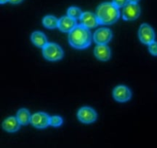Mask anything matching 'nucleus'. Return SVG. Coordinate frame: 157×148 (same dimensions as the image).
I'll return each mask as SVG.
<instances>
[{"instance_id":"nucleus-1","label":"nucleus","mask_w":157,"mask_h":148,"mask_svg":"<svg viewBox=\"0 0 157 148\" xmlns=\"http://www.w3.org/2000/svg\"><path fill=\"white\" fill-rule=\"evenodd\" d=\"M90 29L81 24L77 25L68 33V42L72 47L77 49H84L88 47L92 41Z\"/></svg>"},{"instance_id":"nucleus-2","label":"nucleus","mask_w":157,"mask_h":148,"mask_svg":"<svg viewBox=\"0 0 157 148\" xmlns=\"http://www.w3.org/2000/svg\"><path fill=\"white\" fill-rule=\"evenodd\" d=\"M96 15L99 24L112 25L119 18V8L117 7L113 2H105L98 6L96 9Z\"/></svg>"},{"instance_id":"nucleus-3","label":"nucleus","mask_w":157,"mask_h":148,"mask_svg":"<svg viewBox=\"0 0 157 148\" xmlns=\"http://www.w3.org/2000/svg\"><path fill=\"white\" fill-rule=\"evenodd\" d=\"M43 56L48 61L56 62L64 56V51L61 46L55 43H48L42 48Z\"/></svg>"},{"instance_id":"nucleus-4","label":"nucleus","mask_w":157,"mask_h":148,"mask_svg":"<svg viewBox=\"0 0 157 148\" xmlns=\"http://www.w3.org/2000/svg\"><path fill=\"white\" fill-rule=\"evenodd\" d=\"M78 119L83 123L90 124L94 123L98 119V114L93 108L90 106H83L78 110Z\"/></svg>"},{"instance_id":"nucleus-5","label":"nucleus","mask_w":157,"mask_h":148,"mask_svg":"<svg viewBox=\"0 0 157 148\" xmlns=\"http://www.w3.org/2000/svg\"><path fill=\"white\" fill-rule=\"evenodd\" d=\"M138 35L141 43L148 46L155 41V36H156L153 28L147 23H144L140 26Z\"/></svg>"},{"instance_id":"nucleus-6","label":"nucleus","mask_w":157,"mask_h":148,"mask_svg":"<svg viewBox=\"0 0 157 148\" xmlns=\"http://www.w3.org/2000/svg\"><path fill=\"white\" fill-rule=\"evenodd\" d=\"M141 9L138 3L128 2L123 8L122 16L126 21H133L140 16Z\"/></svg>"},{"instance_id":"nucleus-7","label":"nucleus","mask_w":157,"mask_h":148,"mask_svg":"<svg viewBox=\"0 0 157 148\" xmlns=\"http://www.w3.org/2000/svg\"><path fill=\"white\" fill-rule=\"evenodd\" d=\"M113 37L111 30L108 28H100L93 35V40L97 45H107Z\"/></svg>"},{"instance_id":"nucleus-8","label":"nucleus","mask_w":157,"mask_h":148,"mask_svg":"<svg viewBox=\"0 0 157 148\" xmlns=\"http://www.w3.org/2000/svg\"><path fill=\"white\" fill-rule=\"evenodd\" d=\"M31 124L37 129H44L50 126V117L44 112L35 113L32 115Z\"/></svg>"},{"instance_id":"nucleus-9","label":"nucleus","mask_w":157,"mask_h":148,"mask_svg":"<svg viewBox=\"0 0 157 148\" xmlns=\"http://www.w3.org/2000/svg\"><path fill=\"white\" fill-rule=\"evenodd\" d=\"M113 97L116 101L119 102V103H125L131 99V90L127 86L119 85L113 89Z\"/></svg>"},{"instance_id":"nucleus-10","label":"nucleus","mask_w":157,"mask_h":148,"mask_svg":"<svg viewBox=\"0 0 157 148\" xmlns=\"http://www.w3.org/2000/svg\"><path fill=\"white\" fill-rule=\"evenodd\" d=\"M80 21H81V24L82 26H84V27L87 28L89 29L96 27L99 24L96 14L93 13L91 12H83L82 15L80 18Z\"/></svg>"},{"instance_id":"nucleus-11","label":"nucleus","mask_w":157,"mask_h":148,"mask_svg":"<svg viewBox=\"0 0 157 148\" xmlns=\"http://www.w3.org/2000/svg\"><path fill=\"white\" fill-rule=\"evenodd\" d=\"M77 20L68 15H64L58 19V28L63 32H70L77 26Z\"/></svg>"},{"instance_id":"nucleus-12","label":"nucleus","mask_w":157,"mask_h":148,"mask_svg":"<svg viewBox=\"0 0 157 148\" xmlns=\"http://www.w3.org/2000/svg\"><path fill=\"white\" fill-rule=\"evenodd\" d=\"M94 52L95 57L100 61H108L111 57V50L107 45H97Z\"/></svg>"},{"instance_id":"nucleus-13","label":"nucleus","mask_w":157,"mask_h":148,"mask_svg":"<svg viewBox=\"0 0 157 148\" xmlns=\"http://www.w3.org/2000/svg\"><path fill=\"white\" fill-rule=\"evenodd\" d=\"M20 123L16 117H9L6 118L2 123V128L6 131L9 133L16 132L19 130Z\"/></svg>"},{"instance_id":"nucleus-14","label":"nucleus","mask_w":157,"mask_h":148,"mask_svg":"<svg viewBox=\"0 0 157 148\" xmlns=\"http://www.w3.org/2000/svg\"><path fill=\"white\" fill-rule=\"evenodd\" d=\"M31 40L35 46L41 49L48 43L46 35L40 31H35L32 32L31 35Z\"/></svg>"},{"instance_id":"nucleus-15","label":"nucleus","mask_w":157,"mask_h":148,"mask_svg":"<svg viewBox=\"0 0 157 148\" xmlns=\"http://www.w3.org/2000/svg\"><path fill=\"white\" fill-rule=\"evenodd\" d=\"M16 118L18 119V122L21 125H28L31 123V119H32V115L29 109L25 108H21L18 109L16 113Z\"/></svg>"},{"instance_id":"nucleus-16","label":"nucleus","mask_w":157,"mask_h":148,"mask_svg":"<svg viewBox=\"0 0 157 148\" xmlns=\"http://www.w3.org/2000/svg\"><path fill=\"white\" fill-rule=\"evenodd\" d=\"M42 23L48 29H55L58 26V19L54 15H48L43 18Z\"/></svg>"},{"instance_id":"nucleus-17","label":"nucleus","mask_w":157,"mask_h":148,"mask_svg":"<svg viewBox=\"0 0 157 148\" xmlns=\"http://www.w3.org/2000/svg\"><path fill=\"white\" fill-rule=\"evenodd\" d=\"M83 12L81 9L76 6H71L67 10V15L75 18V19H80L82 15Z\"/></svg>"},{"instance_id":"nucleus-18","label":"nucleus","mask_w":157,"mask_h":148,"mask_svg":"<svg viewBox=\"0 0 157 148\" xmlns=\"http://www.w3.org/2000/svg\"><path fill=\"white\" fill-rule=\"evenodd\" d=\"M63 123L62 117L60 116H52L50 117V126L53 127H58Z\"/></svg>"},{"instance_id":"nucleus-19","label":"nucleus","mask_w":157,"mask_h":148,"mask_svg":"<svg viewBox=\"0 0 157 148\" xmlns=\"http://www.w3.org/2000/svg\"><path fill=\"white\" fill-rule=\"evenodd\" d=\"M149 52L154 56H157V42L154 41L148 46Z\"/></svg>"},{"instance_id":"nucleus-20","label":"nucleus","mask_w":157,"mask_h":148,"mask_svg":"<svg viewBox=\"0 0 157 148\" xmlns=\"http://www.w3.org/2000/svg\"><path fill=\"white\" fill-rule=\"evenodd\" d=\"M112 2L120 9V8H124L129 2V0H113Z\"/></svg>"},{"instance_id":"nucleus-21","label":"nucleus","mask_w":157,"mask_h":148,"mask_svg":"<svg viewBox=\"0 0 157 148\" xmlns=\"http://www.w3.org/2000/svg\"><path fill=\"white\" fill-rule=\"evenodd\" d=\"M23 0H9V2L12 4H18V3L21 2Z\"/></svg>"},{"instance_id":"nucleus-22","label":"nucleus","mask_w":157,"mask_h":148,"mask_svg":"<svg viewBox=\"0 0 157 148\" xmlns=\"http://www.w3.org/2000/svg\"><path fill=\"white\" fill-rule=\"evenodd\" d=\"M140 0H129V2H133V3H138Z\"/></svg>"},{"instance_id":"nucleus-23","label":"nucleus","mask_w":157,"mask_h":148,"mask_svg":"<svg viewBox=\"0 0 157 148\" xmlns=\"http://www.w3.org/2000/svg\"><path fill=\"white\" fill-rule=\"evenodd\" d=\"M7 2H9V0H0V3L1 4H4V3H6Z\"/></svg>"}]
</instances>
